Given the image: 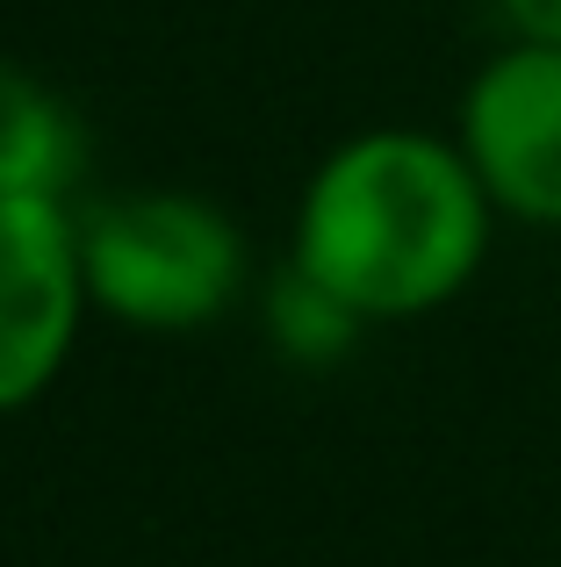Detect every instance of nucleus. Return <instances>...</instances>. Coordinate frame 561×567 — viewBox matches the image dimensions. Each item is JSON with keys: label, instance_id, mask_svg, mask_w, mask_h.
Segmentation results:
<instances>
[{"label": "nucleus", "instance_id": "obj_1", "mask_svg": "<svg viewBox=\"0 0 561 567\" xmlns=\"http://www.w3.org/2000/svg\"><path fill=\"white\" fill-rule=\"evenodd\" d=\"M490 208L497 202L461 144L425 130H367L309 173L295 208V266L367 323L425 317L476 280Z\"/></svg>", "mask_w": 561, "mask_h": 567}, {"label": "nucleus", "instance_id": "obj_2", "mask_svg": "<svg viewBox=\"0 0 561 567\" xmlns=\"http://www.w3.org/2000/svg\"><path fill=\"white\" fill-rule=\"evenodd\" d=\"M86 302L130 331H202L238 302L245 237L202 194H130L80 223Z\"/></svg>", "mask_w": 561, "mask_h": 567}, {"label": "nucleus", "instance_id": "obj_3", "mask_svg": "<svg viewBox=\"0 0 561 567\" xmlns=\"http://www.w3.org/2000/svg\"><path fill=\"white\" fill-rule=\"evenodd\" d=\"M86 317L80 230L43 194H0V416L29 410L72 360Z\"/></svg>", "mask_w": 561, "mask_h": 567}, {"label": "nucleus", "instance_id": "obj_4", "mask_svg": "<svg viewBox=\"0 0 561 567\" xmlns=\"http://www.w3.org/2000/svg\"><path fill=\"white\" fill-rule=\"evenodd\" d=\"M461 152L504 216L561 230V43L519 37L468 80Z\"/></svg>", "mask_w": 561, "mask_h": 567}, {"label": "nucleus", "instance_id": "obj_5", "mask_svg": "<svg viewBox=\"0 0 561 567\" xmlns=\"http://www.w3.org/2000/svg\"><path fill=\"white\" fill-rule=\"evenodd\" d=\"M80 123L72 109L37 80V72L0 58V194H43L58 202L80 181Z\"/></svg>", "mask_w": 561, "mask_h": 567}, {"label": "nucleus", "instance_id": "obj_6", "mask_svg": "<svg viewBox=\"0 0 561 567\" xmlns=\"http://www.w3.org/2000/svg\"><path fill=\"white\" fill-rule=\"evenodd\" d=\"M360 323H367L360 309H346L324 280H309L303 266H288L267 288V331L288 360H338V352L360 338Z\"/></svg>", "mask_w": 561, "mask_h": 567}, {"label": "nucleus", "instance_id": "obj_7", "mask_svg": "<svg viewBox=\"0 0 561 567\" xmlns=\"http://www.w3.org/2000/svg\"><path fill=\"white\" fill-rule=\"evenodd\" d=\"M497 8H504V22L519 29V37L561 43V0H497Z\"/></svg>", "mask_w": 561, "mask_h": 567}]
</instances>
